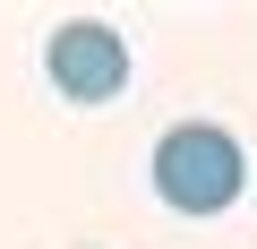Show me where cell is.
Wrapping results in <instances>:
<instances>
[{
	"label": "cell",
	"mask_w": 257,
	"mask_h": 249,
	"mask_svg": "<svg viewBox=\"0 0 257 249\" xmlns=\"http://www.w3.org/2000/svg\"><path fill=\"white\" fill-rule=\"evenodd\" d=\"M248 189V155L223 120H180L155 138V198L172 215H223Z\"/></svg>",
	"instance_id": "6da1fadb"
},
{
	"label": "cell",
	"mask_w": 257,
	"mask_h": 249,
	"mask_svg": "<svg viewBox=\"0 0 257 249\" xmlns=\"http://www.w3.org/2000/svg\"><path fill=\"white\" fill-rule=\"evenodd\" d=\"M43 69H52V86H60L69 103H111V95L128 86V43H120L103 18H69V26H52Z\"/></svg>",
	"instance_id": "7a4b0ae2"
}]
</instances>
